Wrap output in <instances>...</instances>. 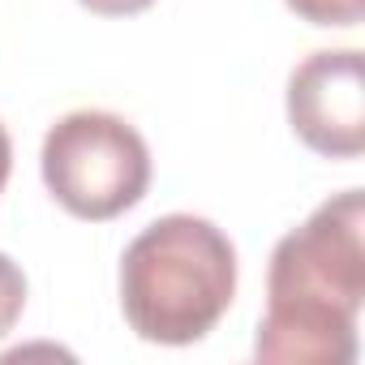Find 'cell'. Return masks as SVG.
Instances as JSON below:
<instances>
[{
    "label": "cell",
    "mask_w": 365,
    "mask_h": 365,
    "mask_svg": "<svg viewBox=\"0 0 365 365\" xmlns=\"http://www.w3.org/2000/svg\"><path fill=\"white\" fill-rule=\"evenodd\" d=\"M43 185L73 220H116L133 211L150 190V150L142 133L99 108L61 116L39 150Z\"/></svg>",
    "instance_id": "obj_3"
},
{
    "label": "cell",
    "mask_w": 365,
    "mask_h": 365,
    "mask_svg": "<svg viewBox=\"0 0 365 365\" xmlns=\"http://www.w3.org/2000/svg\"><path fill=\"white\" fill-rule=\"evenodd\" d=\"M309 26H356L365 18V0H284Z\"/></svg>",
    "instance_id": "obj_5"
},
{
    "label": "cell",
    "mask_w": 365,
    "mask_h": 365,
    "mask_svg": "<svg viewBox=\"0 0 365 365\" xmlns=\"http://www.w3.org/2000/svg\"><path fill=\"white\" fill-rule=\"evenodd\" d=\"M78 5L99 18H133V14H146L155 0H78Z\"/></svg>",
    "instance_id": "obj_7"
},
{
    "label": "cell",
    "mask_w": 365,
    "mask_h": 365,
    "mask_svg": "<svg viewBox=\"0 0 365 365\" xmlns=\"http://www.w3.org/2000/svg\"><path fill=\"white\" fill-rule=\"evenodd\" d=\"M232 297L237 250L202 215H163L125 245L120 309L146 344H198L228 314Z\"/></svg>",
    "instance_id": "obj_2"
},
{
    "label": "cell",
    "mask_w": 365,
    "mask_h": 365,
    "mask_svg": "<svg viewBox=\"0 0 365 365\" xmlns=\"http://www.w3.org/2000/svg\"><path fill=\"white\" fill-rule=\"evenodd\" d=\"M288 125L327 159L365 150V69L356 48L309 52L288 78Z\"/></svg>",
    "instance_id": "obj_4"
},
{
    "label": "cell",
    "mask_w": 365,
    "mask_h": 365,
    "mask_svg": "<svg viewBox=\"0 0 365 365\" xmlns=\"http://www.w3.org/2000/svg\"><path fill=\"white\" fill-rule=\"evenodd\" d=\"M365 305V198L344 190L301 228L279 237L267 271V314L254 356L271 365L356 361V314Z\"/></svg>",
    "instance_id": "obj_1"
},
{
    "label": "cell",
    "mask_w": 365,
    "mask_h": 365,
    "mask_svg": "<svg viewBox=\"0 0 365 365\" xmlns=\"http://www.w3.org/2000/svg\"><path fill=\"white\" fill-rule=\"evenodd\" d=\"M22 309H26V275L9 254H0V339L18 327Z\"/></svg>",
    "instance_id": "obj_6"
},
{
    "label": "cell",
    "mask_w": 365,
    "mask_h": 365,
    "mask_svg": "<svg viewBox=\"0 0 365 365\" xmlns=\"http://www.w3.org/2000/svg\"><path fill=\"white\" fill-rule=\"evenodd\" d=\"M9 172H14V142H9V129L0 125V194L9 185Z\"/></svg>",
    "instance_id": "obj_8"
}]
</instances>
